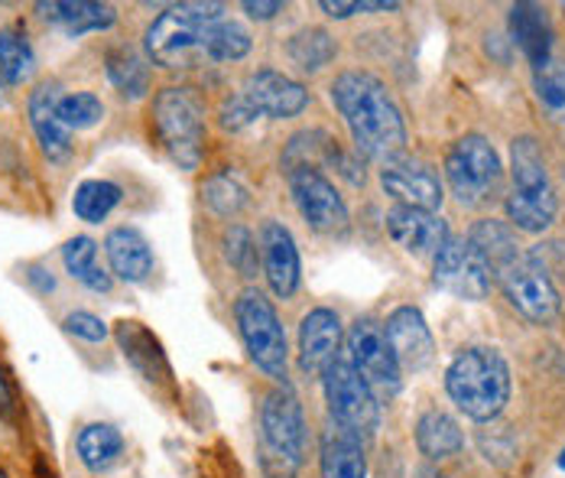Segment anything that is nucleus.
<instances>
[{
	"instance_id": "obj_1",
	"label": "nucleus",
	"mask_w": 565,
	"mask_h": 478,
	"mask_svg": "<svg viewBox=\"0 0 565 478\" xmlns=\"http://www.w3.org/2000/svg\"><path fill=\"white\" fill-rule=\"evenodd\" d=\"M332 102L351 130L358 153L367 160H394L406 147V124L387 85L361 68H348L332 82Z\"/></svg>"
},
{
	"instance_id": "obj_2",
	"label": "nucleus",
	"mask_w": 565,
	"mask_h": 478,
	"mask_svg": "<svg viewBox=\"0 0 565 478\" xmlns=\"http://www.w3.org/2000/svg\"><path fill=\"white\" fill-rule=\"evenodd\" d=\"M309 449V426L302 404L289 384H277L264 404L257 419V459L267 478H296L306 463Z\"/></svg>"
},
{
	"instance_id": "obj_3",
	"label": "nucleus",
	"mask_w": 565,
	"mask_h": 478,
	"mask_svg": "<svg viewBox=\"0 0 565 478\" xmlns=\"http://www.w3.org/2000/svg\"><path fill=\"white\" fill-rule=\"evenodd\" d=\"M446 391L452 404L475 423H491L510 401V368L498 349H465L446 371Z\"/></svg>"
},
{
	"instance_id": "obj_4",
	"label": "nucleus",
	"mask_w": 565,
	"mask_h": 478,
	"mask_svg": "<svg viewBox=\"0 0 565 478\" xmlns=\"http://www.w3.org/2000/svg\"><path fill=\"white\" fill-rule=\"evenodd\" d=\"M218 20H225V3H215V0L172 3L143 33L147 60L153 65H163V68L189 65L195 53H202L205 30Z\"/></svg>"
},
{
	"instance_id": "obj_5",
	"label": "nucleus",
	"mask_w": 565,
	"mask_h": 478,
	"mask_svg": "<svg viewBox=\"0 0 565 478\" xmlns=\"http://www.w3.org/2000/svg\"><path fill=\"white\" fill-rule=\"evenodd\" d=\"M153 127L170 153L172 163L182 170H195L205 150V102L182 85H170L153 98Z\"/></svg>"
},
{
	"instance_id": "obj_6",
	"label": "nucleus",
	"mask_w": 565,
	"mask_h": 478,
	"mask_svg": "<svg viewBox=\"0 0 565 478\" xmlns=\"http://www.w3.org/2000/svg\"><path fill=\"white\" fill-rule=\"evenodd\" d=\"M446 180L465 209H484L501 195L504 167L498 150L481 134H465L446 153Z\"/></svg>"
},
{
	"instance_id": "obj_7",
	"label": "nucleus",
	"mask_w": 565,
	"mask_h": 478,
	"mask_svg": "<svg viewBox=\"0 0 565 478\" xmlns=\"http://www.w3.org/2000/svg\"><path fill=\"white\" fill-rule=\"evenodd\" d=\"M234 319H237V332L250 361L277 384H286L289 349H286V329L274 302L260 290H244L234 302Z\"/></svg>"
},
{
	"instance_id": "obj_8",
	"label": "nucleus",
	"mask_w": 565,
	"mask_h": 478,
	"mask_svg": "<svg viewBox=\"0 0 565 478\" xmlns=\"http://www.w3.org/2000/svg\"><path fill=\"white\" fill-rule=\"evenodd\" d=\"M344 359L367 381V387L377 394V401H394L403 384V371L396 364L394 349L387 342V332L377 319H354L344 336Z\"/></svg>"
},
{
	"instance_id": "obj_9",
	"label": "nucleus",
	"mask_w": 565,
	"mask_h": 478,
	"mask_svg": "<svg viewBox=\"0 0 565 478\" xmlns=\"http://www.w3.org/2000/svg\"><path fill=\"white\" fill-rule=\"evenodd\" d=\"M322 391H326V404H329V419L354 429L361 439H367L381 429V401L344 355H339L326 368Z\"/></svg>"
},
{
	"instance_id": "obj_10",
	"label": "nucleus",
	"mask_w": 565,
	"mask_h": 478,
	"mask_svg": "<svg viewBox=\"0 0 565 478\" xmlns=\"http://www.w3.org/2000/svg\"><path fill=\"white\" fill-rule=\"evenodd\" d=\"M494 280L498 287L504 290L508 302L520 312L526 316L530 322L536 326H550L556 316H559V290L553 287L546 267L530 257V254H516L513 261H508L504 267L494 270Z\"/></svg>"
},
{
	"instance_id": "obj_11",
	"label": "nucleus",
	"mask_w": 565,
	"mask_h": 478,
	"mask_svg": "<svg viewBox=\"0 0 565 478\" xmlns=\"http://www.w3.org/2000/svg\"><path fill=\"white\" fill-rule=\"evenodd\" d=\"M289 195L299 209V215L322 235H339L348 229V205L319 167H292L286 170Z\"/></svg>"
},
{
	"instance_id": "obj_12",
	"label": "nucleus",
	"mask_w": 565,
	"mask_h": 478,
	"mask_svg": "<svg viewBox=\"0 0 565 478\" xmlns=\"http://www.w3.org/2000/svg\"><path fill=\"white\" fill-rule=\"evenodd\" d=\"M433 280L439 290L458 299H484L491 294V267L468 238H449L433 257Z\"/></svg>"
},
{
	"instance_id": "obj_13",
	"label": "nucleus",
	"mask_w": 565,
	"mask_h": 478,
	"mask_svg": "<svg viewBox=\"0 0 565 478\" xmlns=\"http://www.w3.org/2000/svg\"><path fill=\"white\" fill-rule=\"evenodd\" d=\"M381 185L387 189V195H394L396 205L426 209V212H436L443 205L439 173L426 160H416L406 153L381 163Z\"/></svg>"
},
{
	"instance_id": "obj_14",
	"label": "nucleus",
	"mask_w": 565,
	"mask_h": 478,
	"mask_svg": "<svg viewBox=\"0 0 565 478\" xmlns=\"http://www.w3.org/2000/svg\"><path fill=\"white\" fill-rule=\"evenodd\" d=\"M241 95L250 102V108L257 111V118H296L306 111L309 105V92L302 82L282 75L277 68H260V72H250Z\"/></svg>"
},
{
	"instance_id": "obj_15",
	"label": "nucleus",
	"mask_w": 565,
	"mask_h": 478,
	"mask_svg": "<svg viewBox=\"0 0 565 478\" xmlns=\"http://www.w3.org/2000/svg\"><path fill=\"white\" fill-rule=\"evenodd\" d=\"M387 342L394 349L399 371H426L436 359V342L426 326V316L416 306H396L384 322Z\"/></svg>"
},
{
	"instance_id": "obj_16",
	"label": "nucleus",
	"mask_w": 565,
	"mask_h": 478,
	"mask_svg": "<svg viewBox=\"0 0 565 478\" xmlns=\"http://www.w3.org/2000/svg\"><path fill=\"white\" fill-rule=\"evenodd\" d=\"M341 355V319L335 309H309L299 322V368L309 378H322Z\"/></svg>"
},
{
	"instance_id": "obj_17",
	"label": "nucleus",
	"mask_w": 565,
	"mask_h": 478,
	"mask_svg": "<svg viewBox=\"0 0 565 478\" xmlns=\"http://www.w3.org/2000/svg\"><path fill=\"white\" fill-rule=\"evenodd\" d=\"M387 232L403 251H409L416 257H436L452 238L449 225L436 212L409 209V205H394L387 212Z\"/></svg>"
},
{
	"instance_id": "obj_18",
	"label": "nucleus",
	"mask_w": 565,
	"mask_h": 478,
	"mask_svg": "<svg viewBox=\"0 0 565 478\" xmlns=\"http://www.w3.org/2000/svg\"><path fill=\"white\" fill-rule=\"evenodd\" d=\"M260 254H264V274L270 290L280 299H289L299 287V251L289 229L280 222H264L260 229Z\"/></svg>"
},
{
	"instance_id": "obj_19",
	"label": "nucleus",
	"mask_w": 565,
	"mask_h": 478,
	"mask_svg": "<svg viewBox=\"0 0 565 478\" xmlns=\"http://www.w3.org/2000/svg\"><path fill=\"white\" fill-rule=\"evenodd\" d=\"M319 476L322 478H367L364 439L335 419L326 423L319 436Z\"/></svg>"
},
{
	"instance_id": "obj_20",
	"label": "nucleus",
	"mask_w": 565,
	"mask_h": 478,
	"mask_svg": "<svg viewBox=\"0 0 565 478\" xmlns=\"http://www.w3.org/2000/svg\"><path fill=\"white\" fill-rule=\"evenodd\" d=\"M58 88L56 85H40L30 102H26V115H30V127L43 147V153L53 160V163H62L72 157V134L62 127L56 108H58Z\"/></svg>"
},
{
	"instance_id": "obj_21",
	"label": "nucleus",
	"mask_w": 565,
	"mask_h": 478,
	"mask_svg": "<svg viewBox=\"0 0 565 478\" xmlns=\"http://www.w3.org/2000/svg\"><path fill=\"white\" fill-rule=\"evenodd\" d=\"M510 36L520 46V53L526 56V62L533 65V72L553 60V23L540 3H513L510 7Z\"/></svg>"
},
{
	"instance_id": "obj_22",
	"label": "nucleus",
	"mask_w": 565,
	"mask_h": 478,
	"mask_svg": "<svg viewBox=\"0 0 565 478\" xmlns=\"http://www.w3.org/2000/svg\"><path fill=\"white\" fill-rule=\"evenodd\" d=\"M105 254H108L111 274L124 284H143L153 274V247L130 225H120V229L108 232Z\"/></svg>"
},
{
	"instance_id": "obj_23",
	"label": "nucleus",
	"mask_w": 565,
	"mask_h": 478,
	"mask_svg": "<svg viewBox=\"0 0 565 478\" xmlns=\"http://www.w3.org/2000/svg\"><path fill=\"white\" fill-rule=\"evenodd\" d=\"M36 13L58 26L65 36H82V33H98L114 26L117 13L111 3H95V0H53V3H36Z\"/></svg>"
},
{
	"instance_id": "obj_24",
	"label": "nucleus",
	"mask_w": 565,
	"mask_h": 478,
	"mask_svg": "<svg viewBox=\"0 0 565 478\" xmlns=\"http://www.w3.org/2000/svg\"><path fill=\"white\" fill-rule=\"evenodd\" d=\"M416 449L429 463H446L465 449V433L458 419L449 417L446 411H426L416 419Z\"/></svg>"
},
{
	"instance_id": "obj_25",
	"label": "nucleus",
	"mask_w": 565,
	"mask_h": 478,
	"mask_svg": "<svg viewBox=\"0 0 565 478\" xmlns=\"http://www.w3.org/2000/svg\"><path fill=\"white\" fill-rule=\"evenodd\" d=\"M117 342L124 349V359L130 361L147 381H170V361L163 355L160 342L140 322H120Z\"/></svg>"
},
{
	"instance_id": "obj_26",
	"label": "nucleus",
	"mask_w": 565,
	"mask_h": 478,
	"mask_svg": "<svg viewBox=\"0 0 565 478\" xmlns=\"http://www.w3.org/2000/svg\"><path fill=\"white\" fill-rule=\"evenodd\" d=\"M78 459L88 472H108L124 456V436L111 423H88L78 439Z\"/></svg>"
},
{
	"instance_id": "obj_27",
	"label": "nucleus",
	"mask_w": 565,
	"mask_h": 478,
	"mask_svg": "<svg viewBox=\"0 0 565 478\" xmlns=\"http://www.w3.org/2000/svg\"><path fill=\"white\" fill-rule=\"evenodd\" d=\"M510 173H513V192H556L550 173H546V160L543 150L533 137H516L510 144Z\"/></svg>"
},
{
	"instance_id": "obj_28",
	"label": "nucleus",
	"mask_w": 565,
	"mask_h": 478,
	"mask_svg": "<svg viewBox=\"0 0 565 478\" xmlns=\"http://www.w3.org/2000/svg\"><path fill=\"white\" fill-rule=\"evenodd\" d=\"M62 261H65V270H68L78 284H85L88 290H95V294H108V290H111L114 277L98 264V244L88 238V235H78V238L65 241Z\"/></svg>"
},
{
	"instance_id": "obj_29",
	"label": "nucleus",
	"mask_w": 565,
	"mask_h": 478,
	"mask_svg": "<svg viewBox=\"0 0 565 478\" xmlns=\"http://www.w3.org/2000/svg\"><path fill=\"white\" fill-rule=\"evenodd\" d=\"M504 205H508L510 225H516L520 232H530V235L546 232L556 222V212H559L556 192H536V195H530V192H510Z\"/></svg>"
},
{
	"instance_id": "obj_30",
	"label": "nucleus",
	"mask_w": 565,
	"mask_h": 478,
	"mask_svg": "<svg viewBox=\"0 0 565 478\" xmlns=\"http://www.w3.org/2000/svg\"><path fill=\"white\" fill-rule=\"evenodd\" d=\"M286 56L299 72H319L339 56L335 36L322 26H306L286 40Z\"/></svg>"
},
{
	"instance_id": "obj_31",
	"label": "nucleus",
	"mask_w": 565,
	"mask_h": 478,
	"mask_svg": "<svg viewBox=\"0 0 565 478\" xmlns=\"http://www.w3.org/2000/svg\"><path fill=\"white\" fill-rule=\"evenodd\" d=\"M120 185L111 180H85L75 185L72 195V212L88 222V225H102L114 209L120 205Z\"/></svg>"
},
{
	"instance_id": "obj_32",
	"label": "nucleus",
	"mask_w": 565,
	"mask_h": 478,
	"mask_svg": "<svg viewBox=\"0 0 565 478\" xmlns=\"http://www.w3.org/2000/svg\"><path fill=\"white\" fill-rule=\"evenodd\" d=\"M468 241H471V244H475V251L488 261L491 274H494L498 267H504L508 261H513L516 254H523V251H520V244H516V238H513V232H510V225L498 222V219H484V222H478V225L468 232Z\"/></svg>"
},
{
	"instance_id": "obj_33",
	"label": "nucleus",
	"mask_w": 565,
	"mask_h": 478,
	"mask_svg": "<svg viewBox=\"0 0 565 478\" xmlns=\"http://www.w3.org/2000/svg\"><path fill=\"white\" fill-rule=\"evenodd\" d=\"M108 78L124 98H143L150 92V65L130 46H117L108 53Z\"/></svg>"
},
{
	"instance_id": "obj_34",
	"label": "nucleus",
	"mask_w": 565,
	"mask_h": 478,
	"mask_svg": "<svg viewBox=\"0 0 565 478\" xmlns=\"http://www.w3.org/2000/svg\"><path fill=\"white\" fill-rule=\"evenodd\" d=\"M202 53L212 62H237L250 53V33L237 20H218L205 30Z\"/></svg>"
},
{
	"instance_id": "obj_35",
	"label": "nucleus",
	"mask_w": 565,
	"mask_h": 478,
	"mask_svg": "<svg viewBox=\"0 0 565 478\" xmlns=\"http://www.w3.org/2000/svg\"><path fill=\"white\" fill-rule=\"evenodd\" d=\"M36 72V56H33V46L23 33L17 30H3L0 33V75H3V85H23L30 82Z\"/></svg>"
},
{
	"instance_id": "obj_36",
	"label": "nucleus",
	"mask_w": 565,
	"mask_h": 478,
	"mask_svg": "<svg viewBox=\"0 0 565 478\" xmlns=\"http://www.w3.org/2000/svg\"><path fill=\"white\" fill-rule=\"evenodd\" d=\"M202 199H205V205H209L215 215H225V219H234L237 212L247 209V189L234 180L231 173H215V177H209L205 185H202Z\"/></svg>"
},
{
	"instance_id": "obj_37",
	"label": "nucleus",
	"mask_w": 565,
	"mask_h": 478,
	"mask_svg": "<svg viewBox=\"0 0 565 478\" xmlns=\"http://www.w3.org/2000/svg\"><path fill=\"white\" fill-rule=\"evenodd\" d=\"M56 115L68 134H72V130H88V127L102 124V118H105V105H102V98L92 95V92H72V95H62V98H58Z\"/></svg>"
},
{
	"instance_id": "obj_38",
	"label": "nucleus",
	"mask_w": 565,
	"mask_h": 478,
	"mask_svg": "<svg viewBox=\"0 0 565 478\" xmlns=\"http://www.w3.org/2000/svg\"><path fill=\"white\" fill-rule=\"evenodd\" d=\"M225 257L241 277H247V280L257 277V244H254V235L244 225H231L227 229Z\"/></svg>"
},
{
	"instance_id": "obj_39",
	"label": "nucleus",
	"mask_w": 565,
	"mask_h": 478,
	"mask_svg": "<svg viewBox=\"0 0 565 478\" xmlns=\"http://www.w3.org/2000/svg\"><path fill=\"white\" fill-rule=\"evenodd\" d=\"M536 95L553 115H565V62L550 60L536 68Z\"/></svg>"
},
{
	"instance_id": "obj_40",
	"label": "nucleus",
	"mask_w": 565,
	"mask_h": 478,
	"mask_svg": "<svg viewBox=\"0 0 565 478\" xmlns=\"http://www.w3.org/2000/svg\"><path fill=\"white\" fill-rule=\"evenodd\" d=\"M62 326H65V332H72V336H78V339H85V342H105V339H108L105 319H98L95 312H85V309L68 312Z\"/></svg>"
},
{
	"instance_id": "obj_41",
	"label": "nucleus",
	"mask_w": 565,
	"mask_h": 478,
	"mask_svg": "<svg viewBox=\"0 0 565 478\" xmlns=\"http://www.w3.org/2000/svg\"><path fill=\"white\" fill-rule=\"evenodd\" d=\"M218 120L225 130H244L257 120V111L250 108V102L237 92V95H227L222 102V111H218Z\"/></svg>"
},
{
	"instance_id": "obj_42",
	"label": "nucleus",
	"mask_w": 565,
	"mask_h": 478,
	"mask_svg": "<svg viewBox=\"0 0 565 478\" xmlns=\"http://www.w3.org/2000/svg\"><path fill=\"white\" fill-rule=\"evenodd\" d=\"M241 10L250 17V20H274L277 13H282L280 0H244Z\"/></svg>"
},
{
	"instance_id": "obj_43",
	"label": "nucleus",
	"mask_w": 565,
	"mask_h": 478,
	"mask_svg": "<svg viewBox=\"0 0 565 478\" xmlns=\"http://www.w3.org/2000/svg\"><path fill=\"white\" fill-rule=\"evenodd\" d=\"M332 20H348L354 13H361V0H322L319 3Z\"/></svg>"
},
{
	"instance_id": "obj_44",
	"label": "nucleus",
	"mask_w": 565,
	"mask_h": 478,
	"mask_svg": "<svg viewBox=\"0 0 565 478\" xmlns=\"http://www.w3.org/2000/svg\"><path fill=\"white\" fill-rule=\"evenodd\" d=\"M13 411V391H10V381L0 368V414H10Z\"/></svg>"
},
{
	"instance_id": "obj_45",
	"label": "nucleus",
	"mask_w": 565,
	"mask_h": 478,
	"mask_svg": "<svg viewBox=\"0 0 565 478\" xmlns=\"http://www.w3.org/2000/svg\"><path fill=\"white\" fill-rule=\"evenodd\" d=\"M419 478H452V476H443V472H436V469H423Z\"/></svg>"
},
{
	"instance_id": "obj_46",
	"label": "nucleus",
	"mask_w": 565,
	"mask_h": 478,
	"mask_svg": "<svg viewBox=\"0 0 565 478\" xmlns=\"http://www.w3.org/2000/svg\"><path fill=\"white\" fill-rule=\"evenodd\" d=\"M559 469L565 472V449H563V456H559Z\"/></svg>"
},
{
	"instance_id": "obj_47",
	"label": "nucleus",
	"mask_w": 565,
	"mask_h": 478,
	"mask_svg": "<svg viewBox=\"0 0 565 478\" xmlns=\"http://www.w3.org/2000/svg\"><path fill=\"white\" fill-rule=\"evenodd\" d=\"M3 88H7V85H3V75H0V92H3Z\"/></svg>"
},
{
	"instance_id": "obj_48",
	"label": "nucleus",
	"mask_w": 565,
	"mask_h": 478,
	"mask_svg": "<svg viewBox=\"0 0 565 478\" xmlns=\"http://www.w3.org/2000/svg\"><path fill=\"white\" fill-rule=\"evenodd\" d=\"M0 478H7V476H3V472H0Z\"/></svg>"
}]
</instances>
